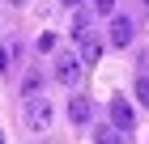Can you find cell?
Instances as JSON below:
<instances>
[{
    "mask_svg": "<svg viewBox=\"0 0 149 144\" xmlns=\"http://www.w3.org/2000/svg\"><path fill=\"white\" fill-rule=\"evenodd\" d=\"M13 59H17V47H0V72H9V64H13Z\"/></svg>",
    "mask_w": 149,
    "mask_h": 144,
    "instance_id": "30bf717a",
    "label": "cell"
},
{
    "mask_svg": "<svg viewBox=\"0 0 149 144\" xmlns=\"http://www.w3.org/2000/svg\"><path fill=\"white\" fill-rule=\"evenodd\" d=\"M132 30H136V25L128 21V17H115L111 21V47H128L132 43Z\"/></svg>",
    "mask_w": 149,
    "mask_h": 144,
    "instance_id": "277c9868",
    "label": "cell"
},
{
    "mask_svg": "<svg viewBox=\"0 0 149 144\" xmlns=\"http://www.w3.org/2000/svg\"><path fill=\"white\" fill-rule=\"evenodd\" d=\"M38 51H56V34H38Z\"/></svg>",
    "mask_w": 149,
    "mask_h": 144,
    "instance_id": "7c38bea8",
    "label": "cell"
},
{
    "mask_svg": "<svg viewBox=\"0 0 149 144\" xmlns=\"http://www.w3.org/2000/svg\"><path fill=\"white\" fill-rule=\"evenodd\" d=\"M98 55H102V47L85 38V47H81V59H85V64H94V59H98Z\"/></svg>",
    "mask_w": 149,
    "mask_h": 144,
    "instance_id": "9c48e42d",
    "label": "cell"
},
{
    "mask_svg": "<svg viewBox=\"0 0 149 144\" xmlns=\"http://www.w3.org/2000/svg\"><path fill=\"white\" fill-rule=\"evenodd\" d=\"M94 140H98V144H124V132L107 123V127H98V132H94Z\"/></svg>",
    "mask_w": 149,
    "mask_h": 144,
    "instance_id": "8992f818",
    "label": "cell"
},
{
    "mask_svg": "<svg viewBox=\"0 0 149 144\" xmlns=\"http://www.w3.org/2000/svg\"><path fill=\"white\" fill-rule=\"evenodd\" d=\"M38 85H43V72H26V85H22V93L30 98V93H38Z\"/></svg>",
    "mask_w": 149,
    "mask_h": 144,
    "instance_id": "ba28073f",
    "label": "cell"
},
{
    "mask_svg": "<svg viewBox=\"0 0 149 144\" xmlns=\"http://www.w3.org/2000/svg\"><path fill=\"white\" fill-rule=\"evenodd\" d=\"M90 34V13H77L72 17V38H85Z\"/></svg>",
    "mask_w": 149,
    "mask_h": 144,
    "instance_id": "52a82bcc",
    "label": "cell"
},
{
    "mask_svg": "<svg viewBox=\"0 0 149 144\" xmlns=\"http://www.w3.org/2000/svg\"><path fill=\"white\" fill-rule=\"evenodd\" d=\"M111 123L119 132H132V127H136V114H132V106H128L124 98H111Z\"/></svg>",
    "mask_w": 149,
    "mask_h": 144,
    "instance_id": "7a4b0ae2",
    "label": "cell"
},
{
    "mask_svg": "<svg viewBox=\"0 0 149 144\" xmlns=\"http://www.w3.org/2000/svg\"><path fill=\"white\" fill-rule=\"evenodd\" d=\"M60 4H68V9H77V4H81V0H60Z\"/></svg>",
    "mask_w": 149,
    "mask_h": 144,
    "instance_id": "5bb4252c",
    "label": "cell"
},
{
    "mask_svg": "<svg viewBox=\"0 0 149 144\" xmlns=\"http://www.w3.org/2000/svg\"><path fill=\"white\" fill-rule=\"evenodd\" d=\"M94 9H98V13H111V9H115V0H94Z\"/></svg>",
    "mask_w": 149,
    "mask_h": 144,
    "instance_id": "4fadbf2b",
    "label": "cell"
},
{
    "mask_svg": "<svg viewBox=\"0 0 149 144\" xmlns=\"http://www.w3.org/2000/svg\"><path fill=\"white\" fill-rule=\"evenodd\" d=\"M136 98H141V106L149 110V76H141V81H136Z\"/></svg>",
    "mask_w": 149,
    "mask_h": 144,
    "instance_id": "8fae6325",
    "label": "cell"
},
{
    "mask_svg": "<svg viewBox=\"0 0 149 144\" xmlns=\"http://www.w3.org/2000/svg\"><path fill=\"white\" fill-rule=\"evenodd\" d=\"M68 119H72V123H90V119H94V102H90V98H72V102H68Z\"/></svg>",
    "mask_w": 149,
    "mask_h": 144,
    "instance_id": "5b68a950",
    "label": "cell"
},
{
    "mask_svg": "<svg viewBox=\"0 0 149 144\" xmlns=\"http://www.w3.org/2000/svg\"><path fill=\"white\" fill-rule=\"evenodd\" d=\"M145 4H149V0H145Z\"/></svg>",
    "mask_w": 149,
    "mask_h": 144,
    "instance_id": "e0dca14e",
    "label": "cell"
},
{
    "mask_svg": "<svg viewBox=\"0 0 149 144\" xmlns=\"http://www.w3.org/2000/svg\"><path fill=\"white\" fill-rule=\"evenodd\" d=\"M9 4H17V9H22V4H26V0H9Z\"/></svg>",
    "mask_w": 149,
    "mask_h": 144,
    "instance_id": "9a60e30c",
    "label": "cell"
},
{
    "mask_svg": "<svg viewBox=\"0 0 149 144\" xmlns=\"http://www.w3.org/2000/svg\"><path fill=\"white\" fill-rule=\"evenodd\" d=\"M26 127L30 132H47L51 127V102L47 98H38V93L26 98Z\"/></svg>",
    "mask_w": 149,
    "mask_h": 144,
    "instance_id": "6da1fadb",
    "label": "cell"
},
{
    "mask_svg": "<svg viewBox=\"0 0 149 144\" xmlns=\"http://www.w3.org/2000/svg\"><path fill=\"white\" fill-rule=\"evenodd\" d=\"M77 76H81V59L77 55H60L56 59V81L60 85H77Z\"/></svg>",
    "mask_w": 149,
    "mask_h": 144,
    "instance_id": "3957f363",
    "label": "cell"
},
{
    "mask_svg": "<svg viewBox=\"0 0 149 144\" xmlns=\"http://www.w3.org/2000/svg\"><path fill=\"white\" fill-rule=\"evenodd\" d=\"M0 144H4V136H0Z\"/></svg>",
    "mask_w": 149,
    "mask_h": 144,
    "instance_id": "2e32d148",
    "label": "cell"
}]
</instances>
